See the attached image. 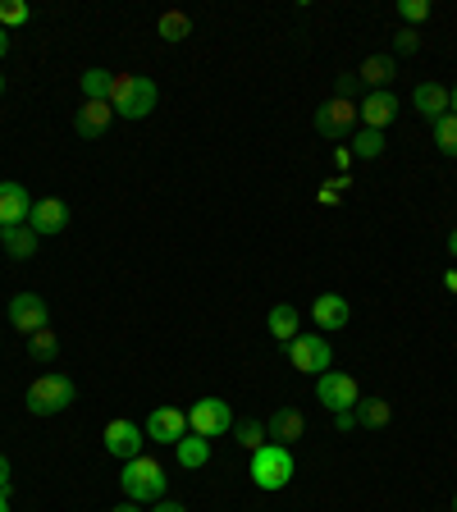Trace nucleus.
Here are the masks:
<instances>
[{"mask_svg": "<svg viewBox=\"0 0 457 512\" xmlns=\"http://www.w3.org/2000/svg\"><path fill=\"white\" fill-rule=\"evenodd\" d=\"M288 362L298 366L302 375H325V371H334V348L325 334H298V339L288 343Z\"/></svg>", "mask_w": 457, "mask_h": 512, "instance_id": "obj_6", "label": "nucleus"}, {"mask_svg": "<svg viewBox=\"0 0 457 512\" xmlns=\"http://www.w3.org/2000/svg\"><path fill=\"white\" fill-rule=\"evenodd\" d=\"M352 128H357V106L352 101H325V106L316 110V133L320 138H330V142H339V138H348Z\"/></svg>", "mask_w": 457, "mask_h": 512, "instance_id": "obj_10", "label": "nucleus"}, {"mask_svg": "<svg viewBox=\"0 0 457 512\" xmlns=\"http://www.w3.org/2000/svg\"><path fill=\"white\" fill-rule=\"evenodd\" d=\"M110 119H115V110H110V101H83V110L74 115V133L87 142H101L106 138Z\"/></svg>", "mask_w": 457, "mask_h": 512, "instance_id": "obj_17", "label": "nucleus"}, {"mask_svg": "<svg viewBox=\"0 0 457 512\" xmlns=\"http://www.w3.org/2000/svg\"><path fill=\"white\" fill-rule=\"evenodd\" d=\"M348 165H352V151H348V147H334V170L343 174V170H348Z\"/></svg>", "mask_w": 457, "mask_h": 512, "instance_id": "obj_35", "label": "nucleus"}, {"mask_svg": "<svg viewBox=\"0 0 457 512\" xmlns=\"http://www.w3.org/2000/svg\"><path fill=\"white\" fill-rule=\"evenodd\" d=\"M430 128H435V147L444 151V156L457 160V115H444L439 124H430Z\"/></svg>", "mask_w": 457, "mask_h": 512, "instance_id": "obj_28", "label": "nucleus"}, {"mask_svg": "<svg viewBox=\"0 0 457 512\" xmlns=\"http://www.w3.org/2000/svg\"><path fill=\"white\" fill-rule=\"evenodd\" d=\"M74 403H78V384L60 371L37 375V380L28 384V394H23V407H28L32 416H60L64 407H74Z\"/></svg>", "mask_w": 457, "mask_h": 512, "instance_id": "obj_2", "label": "nucleus"}, {"mask_svg": "<svg viewBox=\"0 0 457 512\" xmlns=\"http://www.w3.org/2000/svg\"><path fill=\"white\" fill-rule=\"evenodd\" d=\"M115 512H142V503H119Z\"/></svg>", "mask_w": 457, "mask_h": 512, "instance_id": "obj_42", "label": "nucleus"}, {"mask_svg": "<svg viewBox=\"0 0 457 512\" xmlns=\"http://www.w3.org/2000/svg\"><path fill=\"white\" fill-rule=\"evenodd\" d=\"M252 485L256 490H266V494H275V490H284L288 480L298 476V462H293V448H284V444H261L252 453Z\"/></svg>", "mask_w": 457, "mask_h": 512, "instance_id": "obj_3", "label": "nucleus"}, {"mask_svg": "<svg viewBox=\"0 0 457 512\" xmlns=\"http://www.w3.org/2000/svg\"><path fill=\"white\" fill-rule=\"evenodd\" d=\"M188 430L202 439H220L234 430V407L224 403V398H197L188 412Z\"/></svg>", "mask_w": 457, "mask_h": 512, "instance_id": "obj_5", "label": "nucleus"}, {"mask_svg": "<svg viewBox=\"0 0 457 512\" xmlns=\"http://www.w3.org/2000/svg\"><path fill=\"white\" fill-rule=\"evenodd\" d=\"M160 92H156V78L147 74H115V87H110V110L119 119H147L156 110Z\"/></svg>", "mask_w": 457, "mask_h": 512, "instance_id": "obj_1", "label": "nucleus"}, {"mask_svg": "<svg viewBox=\"0 0 457 512\" xmlns=\"http://www.w3.org/2000/svg\"><path fill=\"white\" fill-rule=\"evenodd\" d=\"M115 74L110 69H83V101H110Z\"/></svg>", "mask_w": 457, "mask_h": 512, "instance_id": "obj_25", "label": "nucleus"}, {"mask_svg": "<svg viewBox=\"0 0 457 512\" xmlns=\"http://www.w3.org/2000/svg\"><path fill=\"white\" fill-rule=\"evenodd\" d=\"M343 192H348V179H343V174H339V179H330V183H325V188H320V202H325V206H334V202H339V197H343Z\"/></svg>", "mask_w": 457, "mask_h": 512, "instance_id": "obj_34", "label": "nucleus"}, {"mask_svg": "<svg viewBox=\"0 0 457 512\" xmlns=\"http://www.w3.org/2000/svg\"><path fill=\"white\" fill-rule=\"evenodd\" d=\"M0 490H10V458L0 453Z\"/></svg>", "mask_w": 457, "mask_h": 512, "instance_id": "obj_38", "label": "nucleus"}, {"mask_svg": "<svg viewBox=\"0 0 457 512\" xmlns=\"http://www.w3.org/2000/svg\"><path fill=\"white\" fill-rule=\"evenodd\" d=\"M394 51L398 55H416V51H421V32H416V28H398L394 32Z\"/></svg>", "mask_w": 457, "mask_h": 512, "instance_id": "obj_32", "label": "nucleus"}, {"mask_svg": "<svg viewBox=\"0 0 457 512\" xmlns=\"http://www.w3.org/2000/svg\"><path fill=\"white\" fill-rule=\"evenodd\" d=\"M174 458H179L183 471L206 467V462H211V439H202V435H192V430H188V435L174 444Z\"/></svg>", "mask_w": 457, "mask_h": 512, "instance_id": "obj_22", "label": "nucleus"}, {"mask_svg": "<svg viewBox=\"0 0 457 512\" xmlns=\"http://www.w3.org/2000/svg\"><path fill=\"white\" fill-rule=\"evenodd\" d=\"M380 156H384V133L362 128V133L352 138V160H380Z\"/></svg>", "mask_w": 457, "mask_h": 512, "instance_id": "obj_27", "label": "nucleus"}, {"mask_svg": "<svg viewBox=\"0 0 457 512\" xmlns=\"http://www.w3.org/2000/svg\"><path fill=\"white\" fill-rule=\"evenodd\" d=\"M453 512H457V494H453Z\"/></svg>", "mask_w": 457, "mask_h": 512, "instance_id": "obj_46", "label": "nucleus"}, {"mask_svg": "<svg viewBox=\"0 0 457 512\" xmlns=\"http://www.w3.org/2000/svg\"><path fill=\"white\" fill-rule=\"evenodd\" d=\"M334 426H339V430H352V426H357V416H352V412H334Z\"/></svg>", "mask_w": 457, "mask_h": 512, "instance_id": "obj_37", "label": "nucleus"}, {"mask_svg": "<svg viewBox=\"0 0 457 512\" xmlns=\"http://www.w3.org/2000/svg\"><path fill=\"white\" fill-rule=\"evenodd\" d=\"M234 435H238V444L252 448V453H256V448L266 444V421H238Z\"/></svg>", "mask_w": 457, "mask_h": 512, "instance_id": "obj_30", "label": "nucleus"}, {"mask_svg": "<svg viewBox=\"0 0 457 512\" xmlns=\"http://www.w3.org/2000/svg\"><path fill=\"white\" fill-rule=\"evenodd\" d=\"M316 398L330 407V412H352V407L362 403V389H357V380H352V375L325 371V375H316Z\"/></svg>", "mask_w": 457, "mask_h": 512, "instance_id": "obj_7", "label": "nucleus"}, {"mask_svg": "<svg viewBox=\"0 0 457 512\" xmlns=\"http://www.w3.org/2000/svg\"><path fill=\"white\" fill-rule=\"evenodd\" d=\"M101 439H106V453L110 458H119V462L142 458V448H147V430L133 426V421H124V416H119V421H106Z\"/></svg>", "mask_w": 457, "mask_h": 512, "instance_id": "obj_8", "label": "nucleus"}, {"mask_svg": "<svg viewBox=\"0 0 457 512\" xmlns=\"http://www.w3.org/2000/svg\"><path fill=\"white\" fill-rule=\"evenodd\" d=\"M142 430H147V439H156V444H179V439L188 435V412H183V407H156Z\"/></svg>", "mask_w": 457, "mask_h": 512, "instance_id": "obj_12", "label": "nucleus"}, {"mask_svg": "<svg viewBox=\"0 0 457 512\" xmlns=\"http://www.w3.org/2000/svg\"><path fill=\"white\" fill-rule=\"evenodd\" d=\"M10 325L19 334H37V330H51V311H46L42 293H14L10 298Z\"/></svg>", "mask_w": 457, "mask_h": 512, "instance_id": "obj_9", "label": "nucleus"}, {"mask_svg": "<svg viewBox=\"0 0 457 512\" xmlns=\"http://www.w3.org/2000/svg\"><path fill=\"white\" fill-rule=\"evenodd\" d=\"M448 96H453V115H457V87H453V92H448Z\"/></svg>", "mask_w": 457, "mask_h": 512, "instance_id": "obj_44", "label": "nucleus"}, {"mask_svg": "<svg viewBox=\"0 0 457 512\" xmlns=\"http://www.w3.org/2000/svg\"><path fill=\"white\" fill-rule=\"evenodd\" d=\"M0 96H5V74H0Z\"/></svg>", "mask_w": 457, "mask_h": 512, "instance_id": "obj_45", "label": "nucleus"}, {"mask_svg": "<svg viewBox=\"0 0 457 512\" xmlns=\"http://www.w3.org/2000/svg\"><path fill=\"white\" fill-rule=\"evenodd\" d=\"M357 78H362V87H371V92H384V87L398 78L394 55H366L362 69H357Z\"/></svg>", "mask_w": 457, "mask_h": 512, "instance_id": "obj_19", "label": "nucleus"}, {"mask_svg": "<svg viewBox=\"0 0 457 512\" xmlns=\"http://www.w3.org/2000/svg\"><path fill=\"white\" fill-rule=\"evenodd\" d=\"M448 256L457 261V229H448Z\"/></svg>", "mask_w": 457, "mask_h": 512, "instance_id": "obj_41", "label": "nucleus"}, {"mask_svg": "<svg viewBox=\"0 0 457 512\" xmlns=\"http://www.w3.org/2000/svg\"><path fill=\"white\" fill-rule=\"evenodd\" d=\"M334 92H339V101H352V96L362 92V78H357V74H339V78H334Z\"/></svg>", "mask_w": 457, "mask_h": 512, "instance_id": "obj_33", "label": "nucleus"}, {"mask_svg": "<svg viewBox=\"0 0 457 512\" xmlns=\"http://www.w3.org/2000/svg\"><path fill=\"white\" fill-rule=\"evenodd\" d=\"M37 243H42V238L32 234L28 224L0 229V247H5V256H14V261H28V256H37Z\"/></svg>", "mask_w": 457, "mask_h": 512, "instance_id": "obj_21", "label": "nucleus"}, {"mask_svg": "<svg viewBox=\"0 0 457 512\" xmlns=\"http://www.w3.org/2000/svg\"><path fill=\"white\" fill-rule=\"evenodd\" d=\"M302 435H307V416L298 412V407H275L266 421V439H275V444L293 448L302 444Z\"/></svg>", "mask_w": 457, "mask_h": 512, "instance_id": "obj_14", "label": "nucleus"}, {"mask_svg": "<svg viewBox=\"0 0 457 512\" xmlns=\"http://www.w3.org/2000/svg\"><path fill=\"white\" fill-rule=\"evenodd\" d=\"M398 19H403V28L426 23L430 19V0H398Z\"/></svg>", "mask_w": 457, "mask_h": 512, "instance_id": "obj_31", "label": "nucleus"}, {"mask_svg": "<svg viewBox=\"0 0 457 512\" xmlns=\"http://www.w3.org/2000/svg\"><path fill=\"white\" fill-rule=\"evenodd\" d=\"M412 106H416V115L421 119L439 124L444 115H453V96H448V87H439V83H416Z\"/></svg>", "mask_w": 457, "mask_h": 512, "instance_id": "obj_16", "label": "nucleus"}, {"mask_svg": "<svg viewBox=\"0 0 457 512\" xmlns=\"http://www.w3.org/2000/svg\"><path fill=\"white\" fill-rule=\"evenodd\" d=\"M156 32H160V37H165L170 46H179L183 37H192V19H188L183 10H165V14H160V23H156Z\"/></svg>", "mask_w": 457, "mask_h": 512, "instance_id": "obj_24", "label": "nucleus"}, {"mask_svg": "<svg viewBox=\"0 0 457 512\" xmlns=\"http://www.w3.org/2000/svg\"><path fill=\"white\" fill-rule=\"evenodd\" d=\"M28 211H32V197L23 183L5 179L0 183V229H14V224H28Z\"/></svg>", "mask_w": 457, "mask_h": 512, "instance_id": "obj_15", "label": "nucleus"}, {"mask_svg": "<svg viewBox=\"0 0 457 512\" xmlns=\"http://www.w3.org/2000/svg\"><path fill=\"white\" fill-rule=\"evenodd\" d=\"M266 325H270V334H275L279 343H293L302 334V316H298V307H293V302H275Z\"/></svg>", "mask_w": 457, "mask_h": 512, "instance_id": "obj_20", "label": "nucleus"}, {"mask_svg": "<svg viewBox=\"0 0 457 512\" xmlns=\"http://www.w3.org/2000/svg\"><path fill=\"white\" fill-rule=\"evenodd\" d=\"M32 19V10L23 5V0H0V28L10 32V28H23V23Z\"/></svg>", "mask_w": 457, "mask_h": 512, "instance_id": "obj_29", "label": "nucleus"}, {"mask_svg": "<svg viewBox=\"0 0 457 512\" xmlns=\"http://www.w3.org/2000/svg\"><path fill=\"white\" fill-rule=\"evenodd\" d=\"M0 512H10V490H0Z\"/></svg>", "mask_w": 457, "mask_h": 512, "instance_id": "obj_43", "label": "nucleus"}, {"mask_svg": "<svg viewBox=\"0 0 457 512\" xmlns=\"http://www.w3.org/2000/svg\"><path fill=\"white\" fill-rule=\"evenodd\" d=\"M5 55H10V32L0 28V60H5Z\"/></svg>", "mask_w": 457, "mask_h": 512, "instance_id": "obj_40", "label": "nucleus"}, {"mask_svg": "<svg viewBox=\"0 0 457 512\" xmlns=\"http://www.w3.org/2000/svg\"><path fill=\"white\" fill-rule=\"evenodd\" d=\"M28 357L32 362H55V357H60V339H55V330L28 334Z\"/></svg>", "mask_w": 457, "mask_h": 512, "instance_id": "obj_26", "label": "nucleus"}, {"mask_svg": "<svg viewBox=\"0 0 457 512\" xmlns=\"http://www.w3.org/2000/svg\"><path fill=\"white\" fill-rule=\"evenodd\" d=\"M119 485H124L128 503H156L165 499V467H160L156 458H133L124 462V471H119Z\"/></svg>", "mask_w": 457, "mask_h": 512, "instance_id": "obj_4", "label": "nucleus"}, {"mask_svg": "<svg viewBox=\"0 0 457 512\" xmlns=\"http://www.w3.org/2000/svg\"><path fill=\"white\" fill-rule=\"evenodd\" d=\"M357 119H362L366 128H375V133H384V128L398 119V96L384 87V92H366L362 106H357Z\"/></svg>", "mask_w": 457, "mask_h": 512, "instance_id": "obj_13", "label": "nucleus"}, {"mask_svg": "<svg viewBox=\"0 0 457 512\" xmlns=\"http://www.w3.org/2000/svg\"><path fill=\"white\" fill-rule=\"evenodd\" d=\"M28 229L37 238H55L69 229V206L60 202V197H42V202H32L28 211Z\"/></svg>", "mask_w": 457, "mask_h": 512, "instance_id": "obj_11", "label": "nucleus"}, {"mask_svg": "<svg viewBox=\"0 0 457 512\" xmlns=\"http://www.w3.org/2000/svg\"><path fill=\"white\" fill-rule=\"evenodd\" d=\"M311 320H316L320 330H343L352 320V307L339 298V293H320V298L311 302Z\"/></svg>", "mask_w": 457, "mask_h": 512, "instance_id": "obj_18", "label": "nucleus"}, {"mask_svg": "<svg viewBox=\"0 0 457 512\" xmlns=\"http://www.w3.org/2000/svg\"><path fill=\"white\" fill-rule=\"evenodd\" d=\"M151 512H188V508H183L179 499H156V508H151Z\"/></svg>", "mask_w": 457, "mask_h": 512, "instance_id": "obj_36", "label": "nucleus"}, {"mask_svg": "<svg viewBox=\"0 0 457 512\" xmlns=\"http://www.w3.org/2000/svg\"><path fill=\"white\" fill-rule=\"evenodd\" d=\"M352 416H357V426H366V430H384L394 421V403H389V398H362V403L352 407Z\"/></svg>", "mask_w": 457, "mask_h": 512, "instance_id": "obj_23", "label": "nucleus"}, {"mask_svg": "<svg viewBox=\"0 0 457 512\" xmlns=\"http://www.w3.org/2000/svg\"><path fill=\"white\" fill-rule=\"evenodd\" d=\"M444 288L448 293H457V270H444Z\"/></svg>", "mask_w": 457, "mask_h": 512, "instance_id": "obj_39", "label": "nucleus"}]
</instances>
